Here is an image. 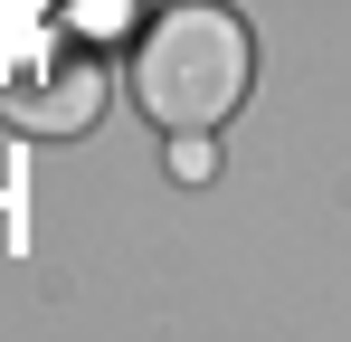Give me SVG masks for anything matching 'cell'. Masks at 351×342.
Returning <instances> with one entry per match:
<instances>
[{
  "label": "cell",
  "instance_id": "1",
  "mask_svg": "<svg viewBox=\"0 0 351 342\" xmlns=\"http://www.w3.org/2000/svg\"><path fill=\"white\" fill-rule=\"evenodd\" d=\"M256 86V38L228 0H180L133 38V105L162 133H209L228 124Z\"/></svg>",
  "mask_w": 351,
  "mask_h": 342
},
{
  "label": "cell",
  "instance_id": "2",
  "mask_svg": "<svg viewBox=\"0 0 351 342\" xmlns=\"http://www.w3.org/2000/svg\"><path fill=\"white\" fill-rule=\"evenodd\" d=\"M0 114L19 133H38V143L86 133L105 114V57L86 38H38L29 29V48H10V67H0Z\"/></svg>",
  "mask_w": 351,
  "mask_h": 342
},
{
  "label": "cell",
  "instance_id": "3",
  "mask_svg": "<svg viewBox=\"0 0 351 342\" xmlns=\"http://www.w3.org/2000/svg\"><path fill=\"white\" fill-rule=\"evenodd\" d=\"M219 152H209V133H171V181H209Z\"/></svg>",
  "mask_w": 351,
  "mask_h": 342
},
{
  "label": "cell",
  "instance_id": "4",
  "mask_svg": "<svg viewBox=\"0 0 351 342\" xmlns=\"http://www.w3.org/2000/svg\"><path fill=\"white\" fill-rule=\"evenodd\" d=\"M48 10H58V0H0V29H38Z\"/></svg>",
  "mask_w": 351,
  "mask_h": 342
}]
</instances>
